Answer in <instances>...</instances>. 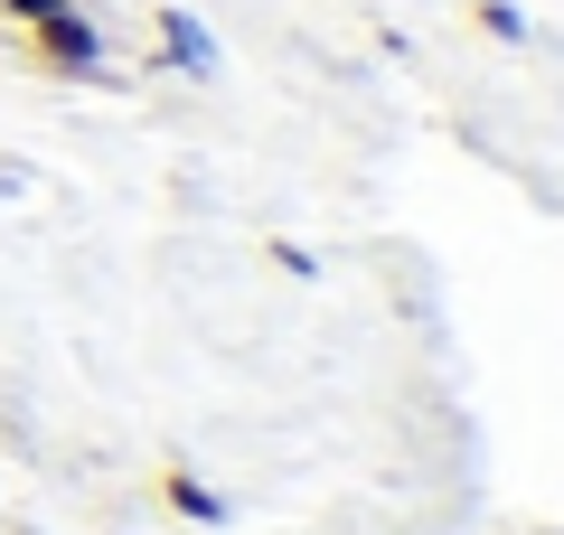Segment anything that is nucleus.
<instances>
[{"instance_id":"nucleus-1","label":"nucleus","mask_w":564,"mask_h":535,"mask_svg":"<svg viewBox=\"0 0 564 535\" xmlns=\"http://www.w3.org/2000/svg\"><path fill=\"white\" fill-rule=\"evenodd\" d=\"M29 39H39V66H57V76H95V66H104V29L85 20L76 0H57Z\"/></svg>"},{"instance_id":"nucleus-2","label":"nucleus","mask_w":564,"mask_h":535,"mask_svg":"<svg viewBox=\"0 0 564 535\" xmlns=\"http://www.w3.org/2000/svg\"><path fill=\"white\" fill-rule=\"evenodd\" d=\"M151 29H161V47H170V66H180V76H217V39H207L198 10L161 0V10H151Z\"/></svg>"},{"instance_id":"nucleus-3","label":"nucleus","mask_w":564,"mask_h":535,"mask_svg":"<svg viewBox=\"0 0 564 535\" xmlns=\"http://www.w3.org/2000/svg\"><path fill=\"white\" fill-rule=\"evenodd\" d=\"M161 498H170V507L188 516V526H226V498L207 489L198 470H161Z\"/></svg>"},{"instance_id":"nucleus-4","label":"nucleus","mask_w":564,"mask_h":535,"mask_svg":"<svg viewBox=\"0 0 564 535\" xmlns=\"http://www.w3.org/2000/svg\"><path fill=\"white\" fill-rule=\"evenodd\" d=\"M480 29H489V39H508V47H518V39H527V10H508V0H480Z\"/></svg>"},{"instance_id":"nucleus-5","label":"nucleus","mask_w":564,"mask_h":535,"mask_svg":"<svg viewBox=\"0 0 564 535\" xmlns=\"http://www.w3.org/2000/svg\"><path fill=\"white\" fill-rule=\"evenodd\" d=\"M47 10H57V0H0V20H20V29H39Z\"/></svg>"}]
</instances>
